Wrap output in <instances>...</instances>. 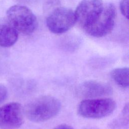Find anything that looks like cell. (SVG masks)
Returning <instances> with one entry per match:
<instances>
[{"mask_svg":"<svg viewBox=\"0 0 129 129\" xmlns=\"http://www.w3.org/2000/svg\"><path fill=\"white\" fill-rule=\"evenodd\" d=\"M60 108L61 103L57 98L50 95H44L27 103L23 108V111L30 121L41 122L55 116Z\"/></svg>","mask_w":129,"mask_h":129,"instance_id":"6da1fadb","label":"cell"},{"mask_svg":"<svg viewBox=\"0 0 129 129\" xmlns=\"http://www.w3.org/2000/svg\"><path fill=\"white\" fill-rule=\"evenodd\" d=\"M7 18L16 29L24 34H32L37 26V18L28 7L15 5L7 12Z\"/></svg>","mask_w":129,"mask_h":129,"instance_id":"7a4b0ae2","label":"cell"},{"mask_svg":"<svg viewBox=\"0 0 129 129\" xmlns=\"http://www.w3.org/2000/svg\"><path fill=\"white\" fill-rule=\"evenodd\" d=\"M116 107L115 101L111 98L88 99L80 103L78 112L84 118L98 119L109 115Z\"/></svg>","mask_w":129,"mask_h":129,"instance_id":"3957f363","label":"cell"},{"mask_svg":"<svg viewBox=\"0 0 129 129\" xmlns=\"http://www.w3.org/2000/svg\"><path fill=\"white\" fill-rule=\"evenodd\" d=\"M116 9L111 3L104 5L103 10L96 21L85 30L89 35L95 37L105 36L112 31L115 22Z\"/></svg>","mask_w":129,"mask_h":129,"instance_id":"277c9868","label":"cell"},{"mask_svg":"<svg viewBox=\"0 0 129 129\" xmlns=\"http://www.w3.org/2000/svg\"><path fill=\"white\" fill-rule=\"evenodd\" d=\"M104 5L102 0H82L74 11L76 23L85 30L96 21Z\"/></svg>","mask_w":129,"mask_h":129,"instance_id":"5b68a950","label":"cell"},{"mask_svg":"<svg viewBox=\"0 0 129 129\" xmlns=\"http://www.w3.org/2000/svg\"><path fill=\"white\" fill-rule=\"evenodd\" d=\"M76 23L74 11L66 7L56 8L46 19L48 29L55 34H61L68 31Z\"/></svg>","mask_w":129,"mask_h":129,"instance_id":"8992f818","label":"cell"},{"mask_svg":"<svg viewBox=\"0 0 129 129\" xmlns=\"http://www.w3.org/2000/svg\"><path fill=\"white\" fill-rule=\"evenodd\" d=\"M24 111L18 102H11L0 107V127L13 128L20 127L24 123Z\"/></svg>","mask_w":129,"mask_h":129,"instance_id":"52a82bcc","label":"cell"},{"mask_svg":"<svg viewBox=\"0 0 129 129\" xmlns=\"http://www.w3.org/2000/svg\"><path fill=\"white\" fill-rule=\"evenodd\" d=\"M77 92L79 96L89 99L110 95L113 92V89L107 83L89 80L80 84Z\"/></svg>","mask_w":129,"mask_h":129,"instance_id":"ba28073f","label":"cell"},{"mask_svg":"<svg viewBox=\"0 0 129 129\" xmlns=\"http://www.w3.org/2000/svg\"><path fill=\"white\" fill-rule=\"evenodd\" d=\"M18 31L7 18H0V46L8 47L17 41Z\"/></svg>","mask_w":129,"mask_h":129,"instance_id":"9c48e42d","label":"cell"},{"mask_svg":"<svg viewBox=\"0 0 129 129\" xmlns=\"http://www.w3.org/2000/svg\"><path fill=\"white\" fill-rule=\"evenodd\" d=\"M128 103L125 104L120 114L112 120L108 125L110 129H128L129 124Z\"/></svg>","mask_w":129,"mask_h":129,"instance_id":"30bf717a","label":"cell"},{"mask_svg":"<svg viewBox=\"0 0 129 129\" xmlns=\"http://www.w3.org/2000/svg\"><path fill=\"white\" fill-rule=\"evenodd\" d=\"M128 68H119L113 70L110 73V76L114 81L119 86L127 88L129 85Z\"/></svg>","mask_w":129,"mask_h":129,"instance_id":"8fae6325","label":"cell"},{"mask_svg":"<svg viewBox=\"0 0 129 129\" xmlns=\"http://www.w3.org/2000/svg\"><path fill=\"white\" fill-rule=\"evenodd\" d=\"M119 8L122 14L128 18V0H121L119 4Z\"/></svg>","mask_w":129,"mask_h":129,"instance_id":"7c38bea8","label":"cell"},{"mask_svg":"<svg viewBox=\"0 0 129 129\" xmlns=\"http://www.w3.org/2000/svg\"><path fill=\"white\" fill-rule=\"evenodd\" d=\"M8 96V90L6 87L0 84V105L3 103L7 99Z\"/></svg>","mask_w":129,"mask_h":129,"instance_id":"4fadbf2b","label":"cell"},{"mask_svg":"<svg viewBox=\"0 0 129 129\" xmlns=\"http://www.w3.org/2000/svg\"><path fill=\"white\" fill-rule=\"evenodd\" d=\"M54 129H74L72 126L66 124H61L56 126L54 127Z\"/></svg>","mask_w":129,"mask_h":129,"instance_id":"5bb4252c","label":"cell"},{"mask_svg":"<svg viewBox=\"0 0 129 129\" xmlns=\"http://www.w3.org/2000/svg\"><path fill=\"white\" fill-rule=\"evenodd\" d=\"M82 129H99L98 127H96V126H86L83 128Z\"/></svg>","mask_w":129,"mask_h":129,"instance_id":"9a60e30c","label":"cell"},{"mask_svg":"<svg viewBox=\"0 0 129 129\" xmlns=\"http://www.w3.org/2000/svg\"><path fill=\"white\" fill-rule=\"evenodd\" d=\"M4 129H8V128H4Z\"/></svg>","mask_w":129,"mask_h":129,"instance_id":"2e32d148","label":"cell"}]
</instances>
